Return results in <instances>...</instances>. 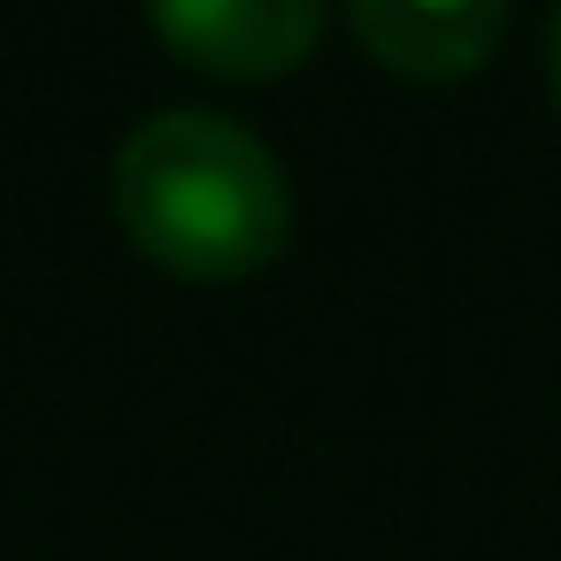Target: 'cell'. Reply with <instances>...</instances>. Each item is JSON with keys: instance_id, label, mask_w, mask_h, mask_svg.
I'll use <instances>...</instances> for the list:
<instances>
[{"instance_id": "obj_1", "label": "cell", "mask_w": 561, "mask_h": 561, "mask_svg": "<svg viewBox=\"0 0 561 561\" xmlns=\"http://www.w3.org/2000/svg\"><path fill=\"white\" fill-rule=\"evenodd\" d=\"M131 254L185 285H239L293 239V178L277 147L224 108H154L108 170Z\"/></svg>"}, {"instance_id": "obj_2", "label": "cell", "mask_w": 561, "mask_h": 561, "mask_svg": "<svg viewBox=\"0 0 561 561\" xmlns=\"http://www.w3.org/2000/svg\"><path fill=\"white\" fill-rule=\"evenodd\" d=\"M154 39L224 85L293 78L323 39V0H147Z\"/></svg>"}, {"instance_id": "obj_3", "label": "cell", "mask_w": 561, "mask_h": 561, "mask_svg": "<svg viewBox=\"0 0 561 561\" xmlns=\"http://www.w3.org/2000/svg\"><path fill=\"white\" fill-rule=\"evenodd\" d=\"M362 55L408 85L477 78L507 32V0H346Z\"/></svg>"}, {"instance_id": "obj_4", "label": "cell", "mask_w": 561, "mask_h": 561, "mask_svg": "<svg viewBox=\"0 0 561 561\" xmlns=\"http://www.w3.org/2000/svg\"><path fill=\"white\" fill-rule=\"evenodd\" d=\"M546 78H553V108H561V9H553V39H546Z\"/></svg>"}]
</instances>
